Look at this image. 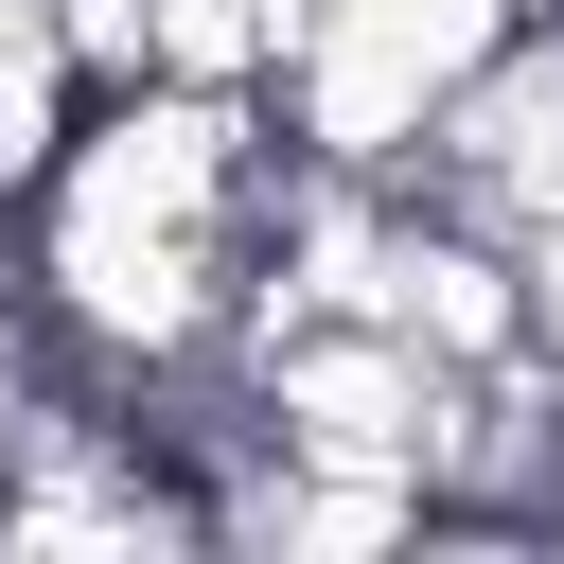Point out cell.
<instances>
[{
	"label": "cell",
	"mask_w": 564,
	"mask_h": 564,
	"mask_svg": "<svg viewBox=\"0 0 564 564\" xmlns=\"http://www.w3.org/2000/svg\"><path fill=\"white\" fill-rule=\"evenodd\" d=\"M405 194H423V212H458V229H494V247L564 229V18H511V35L423 106Z\"/></svg>",
	"instance_id": "obj_1"
}]
</instances>
